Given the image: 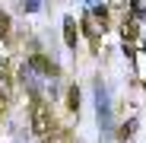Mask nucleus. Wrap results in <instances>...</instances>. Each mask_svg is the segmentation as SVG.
Wrapping results in <instances>:
<instances>
[{"label": "nucleus", "mask_w": 146, "mask_h": 143, "mask_svg": "<svg viewBox=\"0 0 146 143\" xmlns=\"http://www.w3.org/2000/svg\"><path fill=\"white\" fill-rule=\"evenodd\" d=\"M7 26H10V22H7V16H0V35L7 32Z\"/></svg>", "instance_id": "7"}, {"label": "nucleus", "mask_w": 146, "mask_h": 143, "mask_svg": "<svg viewBox=\"0 0 146 143\" xmlns=\"http://www.w3.org/2000/svg\"><path fill=\"white\" fill-rule=\"evenodd\" d=\"M64 38H67V45H70V48H76V22H73V19H67V22H64Z\"/></svg>", "instance_id": "2"}, {"label": "nucleus", "mask_w": 146, "mask_h": 143, "mask_svg": "<svg viewBox=\"0 0 146 143\" xmlns=\"http://www.w3.org/2000/svg\"><path fill=\"white\" fill-rule=\"evenodd\" d=\"M38 3L41 0H26V10H38Z\"/></svg>", "instance_id": "6"}, {"label": "nucleus", "mask_w": 146, "mask_h": 143, "mask_svg": "<svg viewBox=\"0 0 146 143\" xmlns=\"http://www.w3.org/2000/svg\"><path fill=\"white\" fill-rule=\"evenodd\" d=\"M137 38V22H124V41H133Z\"/></svg>", "instance_id": "4"}, {"label": "nucleus", "mask_w": 146, "mask_h": 143, "mask_svg": "<svg viewBox=\"0 0 146 143\" xmlns=\"http://www.w3.org/2000/svg\"><path fill=\"white\" fill-rule=\"evenodd\" d=\"M86 3H89V7H99V0H86Z\"/></svg>", "instance_id": "8"}, {"label": "nucleus", "mask_w": 146, "mask_h": 143, "mask_svg": "<svg viewBox=\"0 0 146 143\" xmlns=\"http://www.w3.org/2000/svg\"><path fill=\"white\" fill-rule=\"evenodd\" d=\"M133 7V16H146V0H130Z\"/></svg>", "instance_id": "5"}, {"label": "nucleus", "mask_w": 146, "mask_h": 143, "mask_svg": "<svg viewBox=\"0 0 146 143\" xmlns=\"http://www.w3.org/2000/svg\"><path fill=\"white\" fill-rule=\"evenodd\" d=\"M83 26H86V35H89L92 41H95V38H99V22H95L92 16H86V19H83Z\"/></svg>", "instance_id": "3"}, {"label": "nucleus", "mask_w": 146, "mask_h": 143, "mask_svg": "<svg viewBox=\"0 0 146 143\" xmlns=\"http://www.w3.org/2000/svg\"><path fill=\"white\" fill-rule=\"evenodd\" d=\"M32 130H35L38 137H44L48 130H51V114H48V108H44L41 102L32 105Z\"/></svg>", "instance_id": "1"}]
</instances>
